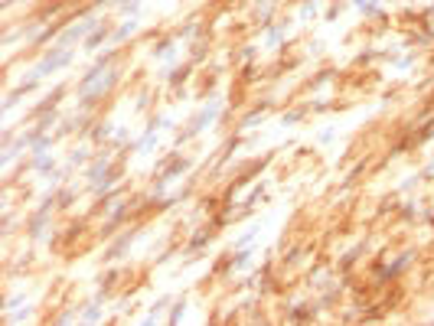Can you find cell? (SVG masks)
Here are the masks:
<instances>
[{
    "label": "cell",
    "mask_w": 434,
    "mask_h": 326,
    "mask_svg": "<svg viewBox=\"0 0 434 326\" xmlns=\"http://www.w3.org/2000/svg\"><path fill=\"white\" fill-rule=\"evenodd\" d=\"M62 62H69V49H59L56 55H46V59H43V62L36 66V79H39V75H46L49 69H59Z\"/></svg>",
    "instance_id": "obj_1"
},
{
    "label": "cell",
    "mask_w": 434,
    "mask_h": 326,
    "mask_svg": "<svg viewBox=\"0 0 434 326\" xmlns=\"http://www.w3.org/2000/svg\"><path fill=\"white\" fill-rule=\"evenodd\" d=\"M134 26H137L134 20H131V23H124L121 30H118V36H114V39H124V36H131V33H134Z\"/></svg>",
    "instance_id": "obj_3"
},
{
    "label": "cell",
    "mask_w": 434,
    "mask_h": 326,
    "mask_svg": "<svg viewBox=\"0 0 434 326\" xmlns=\"http://www.w3.org/2000/svg\"><path fill=\"white\" fill-rule=\"evenodd\" d=\"M101 39H105V30H98V33H95V36H92V39H88V49H95V46H98V43H101Z\"/></svg>",
    "instance_id": "obj_4"
},
{
    "label": "cell",
    "mask_w": 434,
    "mask_h": 326,
    "mask_svg": "<svg viewBox=\"0 0 434 326\" xmlns=\"http://www.w3.org/2000/svg\"><path fill=\"white\" fill-rule=\"evenodd\" d=\"M180 170H186V160H173V163H170V170L163 173V179H173V176H176Z\"/></svg>",
    "instance_id": "obj_2"
},
{
    "label": "cell",
    "mask_w": 434,
    "mask_h": 326,
    "mask_svg": "<svg viewBox=\"0 0 434 326\" xmlns=\"http://www.w3.org/2000/svg\"><path fill=\"white\" fill-rule=\"evenodd\" d=\"M36 166H39V170H46V166H49V157L39 154V157H36Z\"/></svg>",
    "instance_id": "obj_5"
}]
</instances>
